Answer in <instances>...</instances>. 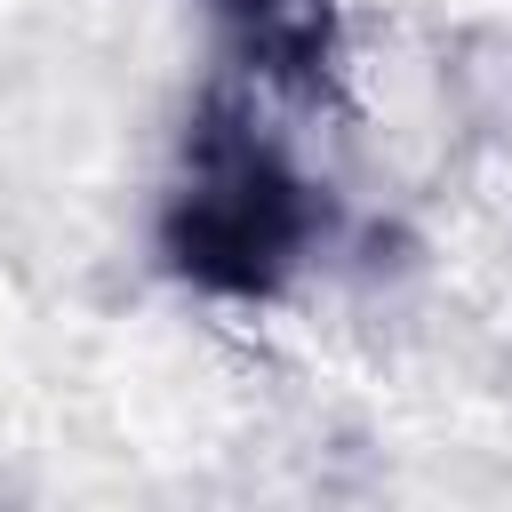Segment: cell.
Returning a JSON list of instances; mask_svg holds the SVG:
<instances>
[{"label":"cell","instance_id":"1","mask_svg":"<svg viewBox=\"0 0 512 512\" xmlns=\"http://www.w3.org/2000/svg\"><path fill=\"white\" fill-rule=\"evenodd\" d=\"M320 232V200L296 176L280 128L264 120V88L224 96L192 136V176L168 216V248L200 288L264 296L280 288Z\"/></svg>","mask_w":512,"mask_h":512}]
</instances>
